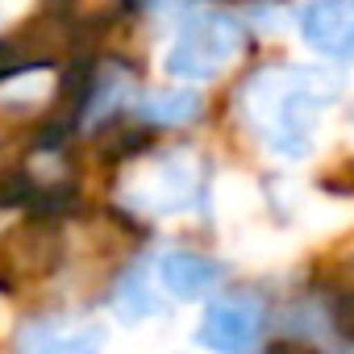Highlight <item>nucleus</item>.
Wrapping results in <instances>:
<instances>
[{
  "mask_svg": "<svg viewBox=\"0 0 354 354\" xmlns=\"http://www.w3.org/2000/svg\"><path fill=\"white\" fill-rule=\"evenodd\" d=\"M337 92L342 80L329 67H275L242 88V113L271 154L296 162L317 150V121Z\"/></svg>",
  "mask_w": 354,
  "mask_h": 354,
  "instance_id": "1",
  "label": "nucleus"
},
{
  "mask_svg": "<svg viewBox=\"0 0 354 354\" xmlns=\"http://www.w3.org/2000/svg\"><path fill=\"white\" fill-rule=\"evenodd\" d=\"M242 55V26L230 13H192L162 50V71L184 84H209Z\"/></svg>",
  "mask_w": 354,
  "mask_h": 354,
  "instance_id": "2",
  "label": "nucleus"
},
{
  "mask_svg": "<svg viewBox=\"0 0 354 354\" xmlns=\"http://www.w3.org/2000/svg\"><path fill=\"white\" fill-rule=\"evenodd\" d=\"M201 184V167L192 150H158L142 162H133L121 180V205L146 217L180 213Z\"/></svg>",
  "mask_w": 354,
  "mask_h": 354,
  "instance_id": "3",
  "label": "nucleus"
},
{
  "mask_svg": "<svg viewBox=\"0 0 354 354\" xmlns=\"http://www.w3.org/2000/svg\"><path fill=\"white\" fill-rule=\"evenodd\" d=\"M192 342L209 354H254L263 342V308L250 296H225L205 304Z\"/></svg>",
  "mask_w": 354,
  "mask_h": 354,
  "instance_id": "4",
  "label": "nucleus"
},
{
  "mask_svg": "<svg viewBox=\"0 0 354 354\" xmlns=\"http://www.w3.org/2000/svg\"><path fill=\"white\" fill-rule=\"evenodd\" d=\"M109 329L92 317H38L17 333L13 354H104Z\"/></svg>",
  "mask_w": 354,
  "mask_h": 354,
  "instance_id": "5",
  "label": "nucleus"
},
{
  "mask_svg": "<svg viewBox=\"0 0 354 354\" xmlns=\"http://www.w3.org/2000/svg\"><path fill=\"white\" fill-rule=\"evenodd\" d=\"M304 46L325 59H354V0H308L296 17Z\"/></svg>",
  "mask_w": 354,
  "mask_h": 354,
  "instance_id": "6",
  "label": "nucleus"
},
{
  "mask_svg": "<svg viewBox=\"0 0 354 354\" xmlns=\"http://www.w3.org/2000/svg\"><path fill=\"white\" fill-rule=\"evenodd\" d=\"M154 275H158V288L167 296H175V300L188 304V300L213 296L217 283H221V275H225V267L217 259L196 254V250H167V254H158Z\"/></svg>",
  "mask_w": 354,
  "mask_h": 354,
  "instance_id": "7",
  "label": "nucleus"
},
{
  "mask_svg": "<svg viewBox=\"0 0 354 354\" xmlns=\"http://www.w3.org/2000/svg\"><path fill=\"white\" fill-rule=\"evenodd\" d=\"M158 313H162V300H158L150 275H146L142 267L125 271V279L113 288V317L133 329V325H142V321H150V317H158Z\"/></svg>",
  "mask_w": 354,
  "mask_h": 354,
  "instance_id": "8",
  "label": "nucleus"
},
{
  "mask_svg": "<svg viewBox=\"0 0 354 354\" xmlns=\"http://www.w3.org/2000/svg\"><path fill=\"white\" fill-rule=\"evenodd\" d=\"M133 113L154 125H188L201 113V96L188 88H154V92H142Z\"/></svg>",
  "mask_w": 354,
  "mask_h": 354,
  "instance_id": "9",
  "label": "nucleus"
},
{
  "mask_svg": "<svg viewBox=\"0 0 354 354\" xmlns=\"http://www.w3.org/2000/svg\"><path fill=\"white\" fill-rule=\"evenodd\" d=\"M50 92H55V71L30 67V71H17V75H9L5 84H0V104H9V109H34V104L50 100Z\"/></svg>",
  "mask_w": 354,
  "mask_h": 354,
  "instance_id": "10",
  "label": "nucleus"
},
{
  "mask_svg": "<svg viewBox=\"0 0 354 354\" xmlns=\"http://www.w3.org/2000/svg\"><path fill=\"white\" fill-rule=\"evenodd\" d=\"M254 209H259V188L246 180V175H225L221 188H217V213L242 221V217H250Z\"/></svg>",
  "mask_w": 354,
  "mask_h": 354,
  "instance_id": "11",
  "label": "nucleus"
},
{
  "mask_svg": "<svg viewBox=\"0 0 354 354\" xmlns=\"http://www.w3.org/2000/svg\"><path fill=\"white\" fill-rule=\"evenodd\" d=\"M234 254L246 259V263H271V259L283 254V242H279L275 234H254V238H242V242L234 246Z\"/></svg>",
  "mask_w": 354,
  "mask_h": 354,
  "instance_id": "12",
  "label": "nucleus"
},
{
  "mask_svg": "<svg viewBox=\"0 0 354 354\" xmlns=\"http://www.w3.org/2000/svg\"><path fill=\"white\" fill-rule=\"evenodd\" d=\"M30 9V0H0V30H5V26H13L21 13Z\"/></svg>",
  "mask_w": 354,
  "mask_h": 354,
  "instance_id": "13",
  "label": "nucleus"
}]
</instances>
